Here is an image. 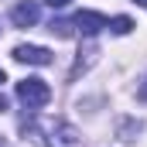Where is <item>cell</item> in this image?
I'll use <instances>...</instances> for the list:
<instances>
[{
  "label": "cell",
  "instance_id": "9c48e42d",
  "mask_svg": "<svg viewBox=\"0 0 147 147\" xmlns=\"http://www.w3.org/2000/svg\"><path fill=\"white\" fill-rule=\"evenodd\" d=\"M137 3H140V7H147V0H137Z\"/></svg>",
  "mask_w": 147,
  "mask_h": 147
},
{
  "label": "cell",
  "instance_id": "8992f818",
  "mask_svg": "<svg viewBox=\"0 0 147 147\" xmlns=\"http://www.w3.org/2000/svg\"><path fill=\"white\" fill-rule=\"evenodd\" d=\"M110 28L116 31V34H130V31H134V21H130V17H113Z\"/></svg>",
  "mask_w": 147,
  "mask_h": 147
},
{
  "label": "cell",
  "instance_id": "277c9868",
  "mask_svg": "<svg viewBox=\"0 0 147 147\" xmlns=\"http://www.w3.org/2000/svg\"><path fill=\"white\" fill-rule=\"evenodd\" d=\"M38 17H41V10H38L34 0H21L14 10H10V21H14V28H34Z\"/></svg>",
  "mask_w": 147,
  "mask_h": 147
},
{
  "label": "cell",
  "instance_id": "5b68a950",
  "mask_svg": "<svg viewBox=\"0 0 147 147\" xmlns=\"http://www.w3.org/2000/svg\"><path fill=\"white\" fill-rule=\"evenodd\" d=\"M14 58L17 62H28V65H51V51L41 48V45H17L14 48Z\"/></svg>",
  "mask_w": 147,
  "mask_h": 147
},
{
  "label": "cell",
  "instance_id": "3957f363",
  "mask_svg": "<svg viewBox=\"0 0 147 147\" xmlns=\"http://www.w3.org/2000/svg\"><path fill=\"white\" fill-rule=\"evenodd\" d=\"M72 24H75L79 34L92 38V34H99L103 28H110V17H103V14H96V10H79V14L72 17Z\"/></svg>",
  "mask_w": 147,
  "mask_h": 147
},
{
  "label": "cell",
  "instance_id": "7a4b0ae2",
  "mask_svg": "<svg viewBox=\"0 0 147 147\" xmlns=\"http://www.w3.org/2000/svg\"><path fill=\"white\" fill-rule=\"evenodd\" d=\"M48 147H82V134L69 120H55L48 123Z\"/></svg>",
  "mask_w": 147,
  "mask_h": 147
},
{
  "label": "cell",
  "instance_id": "52a82bcc",
  "mask_svg": "<svg viewBox=\"0 0 147 147\" xmlns=\"http://www.w3.org/2000/svg\"><path fill=\"white\" fill-rule=\"evenodd\" d=\"M45 3H51V7H65L69 0H45Z\"/></svg>",
  "mask_w": 147,
  "mask_h": 147
},
{
  "label": "cell",
  "instance_id": "30bf717a",
  "mask_svg": "<svg viewBox=\"0 0 147 147\" xmlns=\"http://www.w3.org/2000/svg\"><path fill=\"white\" fill-rule=\"evenodd\" d=\"M0 82H3V69H0Z\"/></svg>",
  "mask_w": 147,
  "mask_h": 147
},
{
  "label": "cell",
  "instance_id": "ba28073f",
  "mask_svg": "<svg viewBox=\"0 0 147 147\" xmlns=\"http://www.w3.org/2000/svg\"><path fill=\"white\" fill-rule=\"evenodd\" d=\"M140 99H147V86H144V89H140Z\"/></svg>",
  "mask_w": 147,
  "mask_h": 147
},
{
  "label": "cell",
  "instance_id": "8fae6325",
  "mask_svg": "<svg viewBox=\"0 0 147 147\" xmlns=\"http://www.w3.org/2000/svg\"><path fill=\"white\" fill-rule=\"evenodd\" d=\"M0 147H3V144H0Z\"/></svg>",
  "mask_w": 147,
  "mask_h": 147
},
{
  "label": "cell",
  "instance_id": "6da1fadb",
  "mask_svg": "<svg viewBox=\"0 0 147 147\" xmlns=\"http://www.w3.org/2000/svg\"><path fill=\"white\" fill-rule=\"evenodd\" d=\"M17 99H21L28 110H38V106H45V103L51 99V89H48V82H41V79H24V82H17Z\"/></svg>",
  "mask_w": 147,
  "mask_h": 147
}]
</instances>
